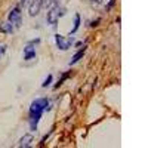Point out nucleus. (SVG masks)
I'll return each instance as SVG.
<instances>
[{"mask_svg": "<svg viewBox=\"0 0 148 148\" xmlns=\"http://www.w3.org/2000/svg\"><path fill=\"white\" fill-rule=\"evenodd\" d=\"M80 22H82V19H80V15L79 14H76L74 15V27H73V30H71V34H74L77 30H79V27H80Z\"/></svg>", "mask_w": 148, "mask_h": 148, "instance_id": "nucleus-9", "label": "nucleus"}, {"mask_svg": "<svg viewBox=\"0 0 148 148\" xmlns=\"http://www.w3.org/2000/svg\"><path fill=\"white\" fill-rule=\"evenodd\" d=\"M76 46H77V47H82V46H83V43H82V42H77V43H76Z\"/></svg>", "mask_w": 148, "mask_h": 148, "instance_id": "nucleus-19", "label": "nucleus"}, {"mask_svg": "<svg viewBox=\"0 0 148 148\" xmlns=\"http://www.w3.org/2000/svg\"><path fill=\"white\" fill-rule=\"evenodd\" d=\"M8 21L14 25L15 28H19L21 27V22H22V16H21V6H15L9 12L8 15Z\"/></svg>", "mask_w": 148, "mask_h": 148, "instance_id": "nucleus-3", "label": "nucleus"}, {"mask_svg": "<svg viewBox=\"0 0 148 148\" xmlns=\"http://www.w3.org/2000/svg\"><path fill=\"white\" fill-rule=\"evenodd\" d=\"M90 3H93V5H101L102 3V0H89Z\"/></svg>", "mask_w": 148, "mask_h": 148, "instance_id": "nucleus-17", "label": "nucleus"}, {"mask_svg": "<svg viewBox=\"0 0 148 148\" xmlns=\"http://www.w3.org/2000/svg\"><path fill=\"white\" fill-rule=\"evenodd\" d=\"M24 52H25V55H24V59H25V61H30V59L36 58V51H34V46H33V45L25 46Z\"/></svg>", "mask_w": 148, "mask_h": 148, "instance_id": "nucleus-7", "label": "nucleus"}, {"mask_svg": "<svg viewBox=\"0 0 148 148\" xmlns=\"http://www.w3.org/2000/svg\"><path fill=\"white\" fill-rule=\"evenodd\" d=\"M52 80H53V77H52V74H49V76H47V79L42 83V86H43V88H47V86L49 84H51L52 83Z\"/></svg>", "mask_w": 148, "mask_h": 148, "instance_id": "nucleus-12", "label": "nucleus"}, {"mask_svg": "<svg viewBox=\"0 0 148 148\" xmlns=\"http://www.w3.org/2000/svg\"><path fill=\"white\" fill-rule=\"evenodd\" d=\"M114 3H116V0H111V2L108 3V6H107V9H108V10H111V8L114 6Z\"/></svg>", "mask_w": 148, "mask_h": 148, "instance_id": "nucleus-15", "label": "nucleus"}, {"mask_svg": "<svg viewBox=\"0 0 148 148\" xmlns=\"http://www.w3.org/2000/svg\"><path fill=\"white\" fill-rule=\"evenodd\" d=\"M42 9V0H31V3L28 5V12L31 16L39 15V12Z\"/></svg>", "mask_w": 148, "mask_h": 148, "instance_id": "nucleus-5", "label": "nucleus"}, {"mask_svg": "<svg viewBox=\"0 0 148 148\" xmlns=\"http://www.w3.org/2000/svg\"><path fill=\"white\" fill-rule=\"evenodd\" d=\"M62 15H65V9L59 8V6L58 8H52L51 10L47 12V24H49V25H56L58 19Z\"/></svg>", "mask_w": 148, "mask_h": 148, "instance_id": "nucleus-2", "label": "nucleus"}, {"mask_svg": "<svg viewBox=\"0 0 148 148\" xmlns=\"http://www.w3.org/2000/svg\"><path fill=\"white\" fill-rule=\"evenodd\" d=\"M5 51H6V46H2V45H0V58H2V55L5 53Z\"/></svg>", "mask_w": 148, "mask_h": 148, "instance_id": "nucleus-16", "label": "nucleus"}, {"mask_svg": "<svg viewBox=\"0 0 148 148\" xmlns=\"http://www.w3.org/2000/svg\"><path fill=\"white\" fill-rule=\"evenodd\" d=\"M99 21H101V19H99V18H98V19H95L93 22H89V27H96V25H98V24H99Z\"/></svg>", "mask_w": 148, "mask_h": 148, "instance_id": "nucleus-14", "label": "nucleus"}, {"mask_svg": "<svg viewBox=\"0 0 148 148\" xmlns=\"http://www.w3.org/2000/svg\"><path fill=\"white\" fill-rule=\"evenodd\" d=\"M74 39H65L64 36H61V34H55V43H56V47L59 49V51H67V49L71 47Z\"/></svg>", "mask_w": 148, "mask_h": 148, "instance_id": "nucleus-4", "label": "nucleus"}, {"mask_svg": "<svg viewBox=\"0 0 148 148\" xmlns=\"http://www.w3.org/2000/svg\"><path fill=\"white\" fill-rule=\"evenodd\" d=\"M70 76H71V71H67V73H64L62 76H61V79L58 80V83H55V86H53V88H55V89H56V88H59V86L64 83V80H65V79H68Z\"/></svg>", "mask_w": 148, "mask_h": 148, "instance_id": "nucleus-10", "label": "nucleus"}, {"mask_svg": "<svg viewBox=\"0 0 148 148\" xmlns=\"http://www.w3.org/2000/svg\"><path fill=\"white\" fill-rule=\"evenodd\" d=\"M0 30L5 31V33H12V31H14V27H12L10 22H3L2 25H0Z\"/></svg>", "mask_w": 148, "mask_h": 148, "instance_id": "nucleus-11", "label": "nucleus"}, {"mask_svg": "<svg viewBox=\"0 0 148 148\" xmlns=\"http://www.w3.org/2000/svg\"><path fill=\"white\" fill-rule=\"evenodd\" d=\"M19 3H21V8L22 6H27L28 5V0H19Z\"/></svg>", "mask_w": 148, "mask_h": 148, "instance_id": "nucleus-18", "label": "nucleus"}, {"mask_svg": "<svg viewBox=\"0 0 148 148\" xmlns=\"http://www.w3.org/2000/svg\"><path fill=\"white\" fill-rule=\"evenodd\" d=\"M31 144H33V136L31 135H24V136L18 141V147H21V148H27Z\"/></svg>", "mask_w": 148, "mask_h": 148, "instance_id": "nucleus-6", "label": "nucleus"}, {"mask_svg": "<svg viewBox=\"0 0 148 148\" xmlns=\"http://www.w3.org/2000/svg\"><path fill=\"white\" fill-rule=\"evenodd\" d=\"M84 52H86V47H82L80 51H79V52H77L76 55L73 56V59H71V62H70V64H71V65H74V64H76V62H79V61H80V59L83 58Z\"/></svg>", "mask_w": 148, "mask_h": 148, "instance_id": "nucleus-8", "label": "nucleus"}, {"mask_svg": "<svg viewBox=\"0 0 148 148\" xmlns=\"http://www.w3.org/2000/svg\"><path fill=\"white\" fill-rule=\"evenodd\" d=\"M47 105H49L47 98H37V99L31 102L30 105V129L31 130H37V125H39L42 114L47 108Z\"/></svg>", "mask_w": 148, "mask_h": 148, "instance_id": "nucleus-1", "label": "nucleus"}, {"mask_svg": "<svg viewBox=\"0 0 148 148\" xmlns=\"http://www.w3.org/2000/svg\"><path fill=\"white\" fill-rule=\"evenodd\" d=\"M59 6V0H49V5H47V8H58Z\"/></svg>", "mask_w": 148, "mask_h": 148, "instance_id": "nucleus-13", "label": "nucleus"}]
</instances>
